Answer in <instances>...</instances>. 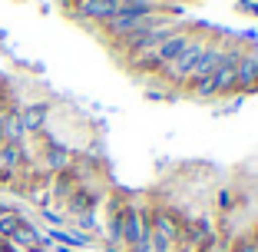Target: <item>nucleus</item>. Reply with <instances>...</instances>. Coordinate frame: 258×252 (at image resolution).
<instances>
[{
  "mask_svg": "<svg viewBox=\"0 0 258 252\" xmlns=\"http://www.w3.org/2000/svg\"><path fill=\"white\" fill-rule=\"evenodd\" d=\"M199 57H202V43L192 37V43L185 46V50L175 57L172 63H166V67H162V73H166V77H172V80H182V77H189V73H192V67L199 63Z\"/></svg>",
  "mask_w": 258,
  "mask_h": 252,
  "instance_id": "f257e3e1",
  "label": "nucleus"
},
{
  "mask_svg": "<svg viewBox=\"0 0 258 252\" xmlns=\"http://www.w3.org/2000/svg\"><path fill=\"white\" fill-rule=\"evenodd\" d=\"M70 4H76V14L80 17H86V20H103V23L119 10L113 0H70Z\"/></svg>",
  "mask_w": 258,
  "mask_h": 252,
  "instance_id": "f03ea898",
  "label": "nucleus"
},
{
  "mask_svg": "<svg viewBox=\"0 0 258 252\" xmlns=\"http://www.w3.org/2000/svg\"><path fill=\"white\" fill-rule=\"evenodd\" d=\"M222 63H225V54H222V50H202V57H199V63L196 67H192V73H189V80L192 83H199V80H209L215 73V70L222 67Z\"/></svg>",
  "mask_w": 258,
  "mask_h": 252,
  "instance_id": "7ed1b4c3",
  "label": "nucleus"
},
{
  "mask_svg": "<svg viewBox=\"0 0 258 252\" xmlns=\"http://www.w3.org/2000/svg\"><path fill=\"white\" fill-rule=\"evenodd\" d=\"M17 113H20L23 133H37L40 126H43V120H46V107H43V103H33V107H23V110H17Z\"/></svg>",
  "mask_w": 258,
  "mask_h": 252,
  "instance_id": "20e7f679",
  "label": "nucleus"
},
{
  "mask_svg": "<svg viewBox=\"0 0 258 252\" xmlns=\"http://www.w3.org/2000/svg\"><path fill=\"white\" fill-rule=\"evenodd\" d=\"M189 43H192V37H185V33H182V37H169L166 43H162L159 50H156V57H159V63L166 67V63H172V60H175L179 54H182V50H185Z\"/></svg>",
  "mask_w": 258,
  "mask_h": 252,
  "instance_id": "39448f33",
  "label": "nucleus"
},
{
  "mask_svg": "<svg viewBox=\"0 0 258 252\" xmlns=\"http://www.w3.org/2000/svg\"><path fill=\"white\" fill-rule=\"evenodd\" d=\"M23 163H27V153L20 143H0V166L4 169H17Z\"/></svg>",
  "mask_w": 258,
  "mask_h": 252,
  "instance_id": "423d86ee",
  "label": "nucleus"
},
{
  "mask_svg": "<svg viewBox=\"0 0 258 252\" xmlns=\"http://www.w3.org/2000/svg\"><path fill=\"white\" fill-rule=\"evenodd\" d=\"M10 239H14L17 245H23V249H30V252H37L40 245H43V239H40L37 232H33L30 226H27V222H20V229H17V232H14Z\"/></svg>",
  "mask_w": 258,
  "mask_h": 252,
  "instance_id": "0eeeda50",
  "label": "nucleus"
},
{
  "mask_svg": "<svg viewBox=\"0 0 258 252\" xmlns=\"http://www.w3.org/2000/svg\"><path fill=\"white\" fill-rule=\"evenodd\" d=\"M156 249L159 252H166L169 249V242H172V226H169V219L166 216H156Z\"/></svg>",
  "mask_w": 258,
  "mask_h": 252,
  "instance_id": "6e6552de",
  "label": "nucleus"
},
{
  "mask_svg": "<svg viewBox=\"0 0 258 252\" xmlns=\"http://www.w3.org/2000/svg\"><path fill=\"white\" fill-rule=\"evenodd\" d=\"M20 222H23V219H20L17 213H10V209L0 206V239H10L17 229H20Z\"/></svg>",
  "mask_w": 258,
  "mask_h": 252,
  "instance_id": "1a4fd4ad",
  "label": "nucleus"
},
{
  "mask_svg": "<svg viewBox=\"0 0 258 252\" xmlns=\"http://www.w3.org/2000/svg\"><path fill=\"white\" fill-rule=\"evenodd\" d=\"M67 149H60V146H50V149H46V163H50V169H63L67 166Z\"/></svg>",
  "mask_w": 258,
  "mask_h": 252,
  "instance_id": "9d476101",
  "label": "nucleus"
},
{
  "mask_svg": "<svg viewBox=\"0 0 258 252\" xmlns=\"http://www.w3.org/2000/svg\"><path fill=\"white\" fill-rule=\"evenodd\" d=\"M0 143H4V116H0Z\"/></svg>",
  "mask_w": 258,
  "mask_h": 252,
  "instance_id": "9b49d317",
  "label": "nucleus"
}]
</instances>
